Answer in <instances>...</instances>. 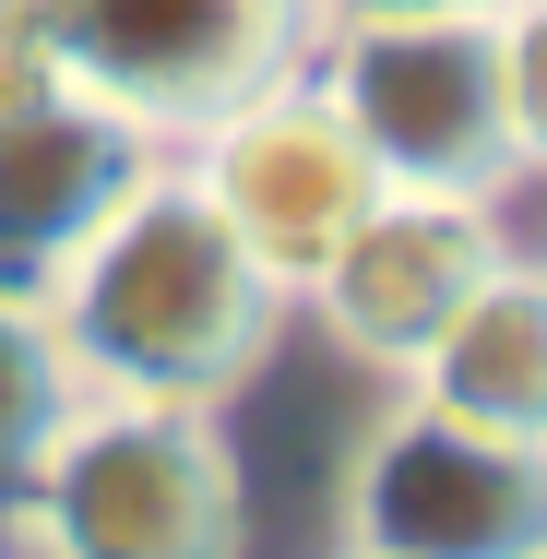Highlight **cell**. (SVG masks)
Segmentation results:
<instances>
[{
  "label": "cell",
  "mask_w": 547,
  "mask_h": 559,
  "mask_svg": "<svg viewBox=\"0 0 547 559\" xmlns=\"http://www.w3.org/2000/svg\"><path fill=\"white\" fill-rule=\"evenodd\" d=\"M286 286L226 238V215L179 179L143 167L119 203L48 286V322L72 345L84 393H131V405H215L262 369Z\"/></svg>",
  "instance_id": "cell-1"
},
{
  "label": "cell",
  "mask_w": 547,
  "mask_h": 559,
  "mask_svg": "<svg viewBox=\"0 0 547 559\" xmlns=\"http://www.w3.org/2000/svg\"><path fill=\"white\" fill-rule=\"evenodd\" d=\"M12 512L36 559H238V464L215 405L84 393Z\"/></svg>",
  "instance_id": "cell-2"
},
{
  "label": "cell",
  "mask_w": 547,
  "mask_h": 559,
  "mask_svg": "<svg viewBox=\"0 0 547 559\" xmlns=\"http://www.w3.org/2000/svg\"><path fill=\"white\" fill-rule=\"evenodd\" d=\"M322 84L345 131L369 143L381 191H452L500 203L524 179L512 108H500V12H393V24H322Z\"/></svg>",
  "instance_id": "cell-3"
},
{
  "label": "cell",
  "mask_w": 547,
  "mask_h": 559,
  "mask_svg": "<svg viewBox=\"0 0 547 559\" xmlns=\"http://www.w3.org/2000/svg\"><path fill=\"white\" fill-rule=\"evenodd\" d=\"M60 84L119 108L143 143H191L238 96L310 60V0H24Z\"/></svg>",
  "instance_id": "cell-4"
},
{
  "label": "cell",
  "mask_w": 547,
  "mask_h": 559,
  "mask_svg": "<svg viewBox=\"0 0 547 559\" xmlns=\"http://www.w3.org/2000/svg\"><path fill=\"white\" fill-rule=\"evenodd\" d=\"M179 179L226 215V238H238L286 298L333 262V238L381 203L369 143L345 131V108H333L310 72H286V84H262V96H238L226 119H203Z\"/></svg>",
  "instance_id": "cell-5"
},
{
  "label": "cell",
  "mask_w": 547,
  "mask_h": 559,
  "mask_svg": "<svg viewBox=\"0 0 547 559\" xmlns=\"http://www.w3.org/2000/svg\"><path fill=\"white\" fill-rule=\"evenodd\" d=\"M345 548L369 559H536L547 452L488 441L440 405H393L345 476Z\"/></svg>",
  "instance_id": "cell-6"
},
{
  "label": "cell",
  "mask_w": 547,
  "mask_h": 559,
  "mask_svg": "<svg viewBox=\"0 0 547 559\" xmlns=\"http://www.w3.org/2000/svg\"><path fill=\"white\" fill-rule=\"evenodd\" d=\"M500 262V215L452 203V191H381L369 215L333 238V262L298 286L333 322V345H357L369 369H417L440 345V322L488 286Z\"/></svg>",
  "instance_id": "cell-7"
},
{
  "label": "cell",
  "mask_w": 547,
  "mask_h": 559,
  "mask_svg": "<svg viewBox=\"0 0 547 559\" xmlns=\"http://www.w3.org/2000/svg\"><path fill=\"white\" fill-rule=\"evenodd\" d=\"M143 167H155V143L72 84L0 108V298H48L60 262L131 203Z\"/></svg>",
  "instance_id": "cell-8"
},
{
  "label": "cell",
  "mask_w": 547,
  "mask_h": 559,
  "mask_svg": "<svg viewBox=\"0 0 547 559\" xmlns=\"http://www.w3.org/2000/svg\"><path fill=\"white\" fill-rule=\"evenodd\" d=\"M417 405L488 429V441H524L547 452V262H488V286L440 322V345L405 369Z\"/></svg>",
  "instance_id": "cell-9"
},
{
  "label": "cell",
  "mask_w": 547,
  "mask_h": 559,
  "mask_svg": "<svg viewBox=\"0 0 547 559\" xmlns=\"http://www.w3.org/2000/svg\"><path fill=\"white\" fill-rule=\"evenodd\" d=\"M72 405H84V369L48 322V298H0V500H24V476L72 429Z\"/></svg>",
  "instance_id": "cell-10"
},
{
  "label": "cell",
  "mask_w": 547,
  "mask_h": 559,
  "mask_svg": "<svg viewBox=\"0 0 547 559\" xmlns=\"http://www.w3.org/2000/svg\"><path fill=\"white\" fill-rule=\"evenodd\" d=\"M500 108H512V155L547 167V0H500Z\"/></svg>",
  "instance_id": "cell-11"
},
{
  "label": "cell",
  "mask_w": 547,
  "mask_h": 559,
  "mask_svg": "<svg viewBox=\"0 0 547 559\" xmlns=\"http://www.w3.org/2000/svg\"><path fill=\"white\" fill-rule=\"evenodd\" d=\"M48 84H60V60H48L36 12H24V0H0V108H24V96H48Z\"/></svg>",
  "instance_id": "cell-12"
},
{
  "label": "cell",
  "mask_w": 547,
  "mask_h": 559,
  "mask_svg": "<svg viewBox=\"0 0 547 559\" xmlns=\"http://www.w3.org/2000/svg\"><path fill=\"white\" fill-rule=\"evenodd\" d=\"M393 12H500V0H310V24H393Z\"/></svg>",
  "instance_id": "cell-13"
},
{
  "label": "cell",
  "mask_w": 547,
  "mask_h": 559,
  "mask_svg": "<svg viewBox=\"0 0 547 559\" xmlns=\"http://www.w3.org/2000/svg\"><path fill=\"white\" fill-rule=\"evenodd\" d=\"M345 559H369V548H345Z\"/></svg>",
  "instance_id": "cell-14"
},
{
  "label": "cell",
  "mask_w": 547,
  "mask_h": 559,
  "mask_svg": "<svg viewBox=\"0 0 547 559\" xmlns=\"http://www.w3.org/2000/svg\"><path fill=\"white\" fill-rule=\"evenodd\" d=\"M536 559H547V548H536Z\"/></svg>",
  "instance_id": "cell-15"
}]
</instances>
